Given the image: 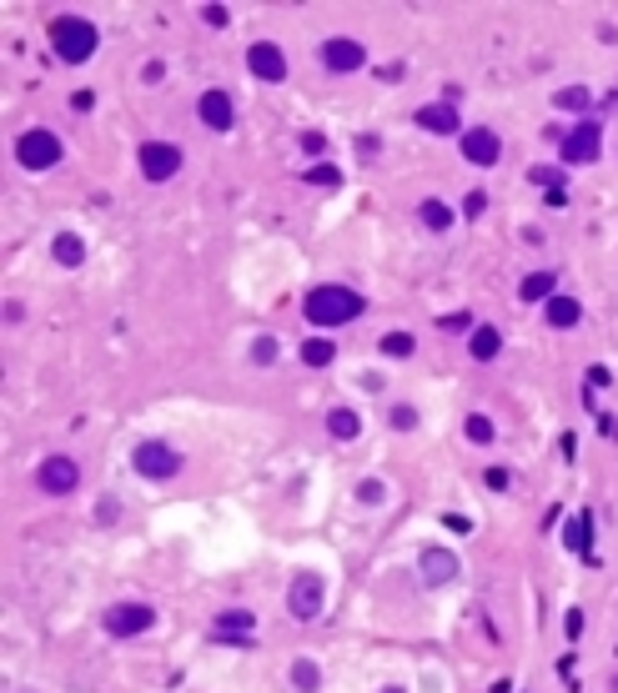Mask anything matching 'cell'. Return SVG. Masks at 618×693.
<instances>
[{"label": "cell", "instance_id": "33", "mask_svg": "<svg viewBox=\"0 0 618 693\" xmlns=\"http://www.w3.org/2000/svg\"><path fill=\"white\" fill-rule=\"evenodd\" d=\"M357 497H362L367 508H377V503H387V488L377 478H367V482H357Z\"/></svg>", "mask_w": 618, "mask_h": 693}, {"label": "cell", "instance_id": "46", "mask_svg": "<svg viewBox=\"0 0 618 693\" xmlns=\"http://www.w3.org/2000/svg\"><path fill=\"white\" fill-rule=\"evenodd\" d=\"M382 693H402V689H382Z\"/></svg>", "mask_w": 618, "mask_h": 693}, {"label": "cell", "instance_id": "6", "mask_svg": "<svg viewBox=\"0 0 618 693\" xmlns=\"http://www.w3.org/2000/svg\"><path fill=\"white\" fill-rule=\"evenodd\" d=\"M131 467H136L141 478H151V482H166L182 473V452L166 443H141L136 452H131Z\"/></svg>", "mask_w": 618, "mask_h": 693}, {"label": "cell", "instance_id": "21", "mask_svg": "<svg viewBox=\"0 0 618 693\" xmlns=\"http://www.w3.org/2000/svg\"><path fill=\"white\" fill-rule=\"evenodd\" d=\"M50 257H56L61 266H81L86 262V242H81L76 231H61V236L50 242Z\"/></svg>", "mask_w": 618, "mask_h": 693}, {"label": "cell", "instance_id": "37", "mask_svg": "<svg viewBox=\"0 0 618 693\" xmlns=\"http://www.w3.org/2000/svg\"><path fill=\"white\" fill-rule=\"evenodd\" d=\"M302 151H307V156H322V151H327V136H322V131H302Z\"/></svg>", "mask_w": 618, "mask_h": 693}, {"label": "cell", "instance_id": "39", "mask_svg": "<svg viewBox=\"0 0 618 693\" xmlns=\"http://www.w3.org/2000/svg\"><path fill=\"white\" fill-rule=\"evenodd\" d=\"M91 106H96V91H71V111H81V116H86Z\"/></svg>", "mask_w": 618, "mask_h": 693}, {"label": "cell", "instance_id": "29", "mask_svg": "<svg viewBox=\"0 0 618 693\" xmlns=\"http://www.w3.org/2000/svg\"><path fill=\"white\" fill-rule=\"evenodd\" d=\"M528 181L543 186V191H563V181H568V176H563L558 166H533V171H528Z\"/></svg>", "mask_w": 618, "mask_h": 693}, {"label": "cell", "instance_id": "45", "mask_svg": "<svg viewBox=\"0 0 618 693\" xmlns=\"http://www.w3.org/2000/svg\"><path fill=\"white\" fill-rule=\"evenodd\" d=\"M493 693H513V683H508V678H498V683H493Z\"/></svg>", "mask_w": 618, "mask_h": 693}, {"label": "cell", "instance_id": "22", "mask_svg": "<svg viewBox=\"0 0 618 693\" xmlns=\"http://www.w3.org/2000/svg\"><path fill=\"white\" fill-rule=\"evenodd\" d=\"M327 432H332L337 443H352L357 432H362V422H357L352 407H332V412H327Z\"/></svg>", "mask_w": 618, "mask_h": 693}, {"label": "cell", "instance_id": "11", "mask_svg": "<svg viewBox=\"0 0 618 693\" xmlns=\"http://www.w3.org/2000/svg\"><path fill=\"white\" fill-rule=\"evenodd\" d=\"M458 146H463V156L473 166H498L503 161V136L488 131V126H467L463 136H458Z\"/></svg>", "mask_w": 618, "mask_h": 693}, {"label": "cell", "instance_id": "24", "mask_svg": "<svg viewBox=\"0 0 618 693\" xmlns=\"http://www.w3.org/2000/svg\"><path fill=\"white\" fill-rule=\"evenodd\" d=\"M332 357H337L332 337H307L302 342V362H307V367H332Z\"/></svg>", "mask_w": 618, "mask_h": 693}, {"label": "cell", "instance_id": "38", "mask_svg": "<svg viewBox=\"0 0 618 693\" xmlns=\"http://www.w3.org/2000/svg\"><path fill=\"white\" fill-rule=\"evenodd\" d=\"M614 382V372L603 367V362H593V367H588V392H593V387H608Z\"/></svg>", "mask_w": 618, "mask_h": 693}, {"label": "cell", "instance_id": "17", "mask_svg": "<svg viewBox=\"0 0 618 693\" xmlns=\"http://www.w3.org/2000/svg\"><path fill=\"white\" fill-rule=\"evenodd\" d=\"M563 548H568V553H578V558H588V563H593V512H578V518H573L568 527H563Z\"/></svg>", "mask_w": 618, "mask_h": 693}, {"label": "cell", "instance_id": "43", "mask_svg": "<svg viewBox=\"0 0 618 693\" xmlns=\"http://www.w3.org/2000/svg\"><path fill=\"white\" fill-rule=\"evenodd\" d=\"M599 432H603V437H618V417L614 412H599Z\"/></svg>", "mask_w": 618, "mask_h": 693}, {"label": "cell", "instance_id": "13", "mask_svg": "<svg viewBox=\"0 0 618 693\" xmlns=\"http://www.w3.org/2000/svg\"><path fill=\"white\" fill-rule=\"evenodd\" d=\"M247 65L251 76L267 81V86H277V81H287V56H282L277 41H257V46L247 50Z\"/></svg>", "mask_w": 618, "mask_h": 693}, {"label": "cell", "instance_id": "42", "mask_svg": "<svg viewBox=\"0 0 618 693\" xmlns=\"http://www.w3.org/2000/svg\"><path fill=\"white\" fill-rule=\"evenodd\" d=\"M483 206H488V196H483V191H467V201H463V212H467V216H478Z\"/></svg>", "mask_w": 618, "mask_h": 693}, {"label": "cell", "instance_id": "20", "mask_svg": "<svg viewBox=\"0 0 618 693\" xmlns=\"http://www.w3.org/2000/svg\"><path fill=\"white\" fill-rule=\"evenodd\" d=\"M467 352L478 357V362H493L503 352V332L498 327H473V337H467Z\"/></svg>", "mask_w": 618, "mask_h": 693}, {"label": "cell", "instance_id": "41", "mask_svg": "<svg viewBox=\"0 0 618 693\" xmlns=\"http://www.w3.org/2000/svg\"><path fill=\"white\" fill-rule=\"evenodd\" d=\"M443 527H452V533H473V523H467L463 512H448V518H443Z\"/></svg>", "mask_w": 618, "mask_h": 693}, {"label": "cell", "instance_id": "1", "mask_svg": "<svg viewBox=\"0 0 618 693\" xmlns=\"http://www.w3.org/2000/svg\"><path fill=\"white\" fill-rule=\"evenodd\" d=\"M367 312V296H357L352 287H337V281H327V287H312L307 302H302V317H307L312 327H347L357 322Z\"/></svg>", "mask_w": 618, "mask_h": 693}, {"label": "cell", "instance_id": "44", "mask_svg": "<svg viewBox=\"0 0 618 693\" xmlns=\"http://www.w3.org/2000/svg\"><path fill=\"white\" fill-rule=\"evenodd\" d=\"M558 452H563V458H573V452H578V437H573V432H563V437H558Z\"/></svg>", "mask_w": 618, "mask_h": 693}, {"label": "cell", "instance_id": "31", "mask_svg": "<svg viewBox=\"0 0 618 693\" xmlns=\"http://www.w3.org/2000/svg\"><path fill=\"white\" fill-rule=\"evenodd\" d=\"M251 362H257V367H272V362H277V337H257V342H251Z\"/></svg>", "mask_w": 618, "mask_h": 693}, {"label": "cell", "instance_id": "34", "mask_svg": "<svg viewBox=\"0 0 618 693\" xmlns=\"http://www.w3.org/2000/svg\"><path fill=\"white\" fill-rule=\"evenodd\" d=\"M201 20H206L212 31H227V20H232V11H227V5H206V11H201Z\"/></svg>", "mask_w": 618, "mask_h": 693}, {"label": "cell", "instance_id": "35", "mask_svg": "<svg viewBox=\"0 0 618 693\" xmlns=\"http://www.w3.org/2000/svg\"><path fill=\"white\" fill-rule=\"evenodd\" d=\"M116 518H121V503H116V497H101V503H96V523H116Z\"/></svg>", "mask_w": 618, "mask_h": 693}, {"label": "cell", "instance_id": "36", "mask_svg": "<svg viewBox=\"0 0 618 693\" xmlns=\"http://www.w3.org/2000/svg\"><path fill=\"white\" fill-rule=\"evenodd\" d=\"M563 633H568V643L583 633V608H568V613H563Z\"/></svg>", "mask_w": 618, "mask_h": 693}, {"label": "cell", "instance_id": "28", "mask_svg": "<svg viewBox=\"0 0 618 693\" xmlns=\"http://www.w3.org/2000/svg\"><path fill=\"white\" fill-rule=\"evenodd\" d=\"M382 352L387 357H413V352H418V337H413V332H387Z\"/></svg>", "mask_w": 618, "mask_h": 693}, {"label": "cell", "instance_id": "25", "mask_svg": "<svg viewBox=\"0 0 618 693\" xmlns=\"http://www.w3.org/2000/svg\"><path fill=\"white\" fill-rule=\"evenodd\" d=\"M292 683H297L302 693H317V689H322V668H317L312 658H297V663H292Z\"/></svg>", "mask_w": 618, "mask_h": 693}, {"label": "cell", "instance_id": "4", "mask_svg": "<svg viewBox=\"0 0 618 693\" xmlns=\"http://www.w3.org/2000/svg\"><path fill=\"white\" fill-rule=\"evenodd\" d=\"M603 151V126L599 121H578L563 131V141H558V156H563V166H593Z\"/></svg>", "mask_w": 618, "mask_h": 693}, {"label": "cell", "instance_id": "3", "mask_svg": "<svg viewBox=\"0 0 618 693\" xmlns=\"http://www.w3.org/2000/svg\"><path fill=\"white\" fill-rule=\"evenodd\" d=\"M61 136L56 131H46V126H31V131H20L16 136V161L26 171H50V166H61Z\"/></svg>", "mask_w": 618, "mask_h": 693}, {"label": "cell", "instance_id": "5", "mask_svg": "<svg viewBox=\"0 0 618 693\" xmlns=\"http://www.w3.org/2000/svg\"><path fill=\"white\" fill-rule=\"evenodd\" d=\"M322 603H327V583L317 573H297L292 588H287V613L297 623H312V618H322Z\"/></svg>", "mask_w": 618, "mask_h": 693}, {"label": "cell", "instance_id": "16", "mask_svg": "<svg viewBox=\"0 0 618 693\" xmlns=\"http://www.w3.org/2000/svg\"><path fill=\"white\" fill-rule=\"evenodd\" d=\"M197 116L212 126V131H232V121H236L232 96H227V91H206V96L197 101Z\"/></svg>", "mask_w": 618, "mask_h": 693}, {"label": "cell", "instance_id": "7", "mask_svg": "<svg viewBox=\"0 0 618 693\" xmlns=\"http://www.w3.org/2000/svg\"><path fill=\"white\" fill-rule=\"evenodd\" d=\"M136 166L146 181H171L182 171V146H171V141H141Z\"/></svg>", "mask_w": 618, "mask_h": 693}, {"label": "cell", "instance_id": "18", "mask_svg": "<svg viewBox=\"0 0 618 693\" xmlns=\"http://www.w3.org/2000/svg\"><path fill=\"white\" fill-rule=\"evenodd\" d=\"M578 322H583V302H578V296H568V292L548 296V327L568 332V327H578Z\"/></svg>", "mask_w": 618, "mask_h": 693}, {"label": "cell", "instance_id": "40", "mask_svg": "<svg viewBox=\"0 0 618 693\" xmlns=\"http://www.w3.org/2000/svg\"><path fill=\"white\" fill-rule=\"evenodd\" d=\"M483 482H488L493 493H503V488H508V473H503V467H488V473H483Z\"/></svg>", "mask_w": 618, "mask_h": 693}, {"label": "cell", "instance_id": "8", "mask_svg": "<svg viewBox=\"0 0 618 693\" xmlns=\"http://www.w3.org/2000/svg\"><path fill=\"white\" fill-rule=\"evenodd\" d=\"M106 633L111 638H136V633L156 628V608L151 603H116V608H106Z\"/></svg>", "mask_w": 618, "mask_h": 693}, {"label": "cell", "instance_id": "10", "mask_svg": "<svg viewBox=\"0 0 618 693\" xmlns=\"http://www.w3.org/2000/svg\"><path fill=\"white\" fill-rule=\"evenodd\" d=\"M251 628H257V613L251 608H227V613L212 618V643H236V648H251Z\"/></svg>", "mask_w": 618, "mask_h": 693}, {"label": "cell", "instance_id": "9", "mask_svg": "<svg viewBox=\"0 0 618 693\" xmlns=\"http://www.w3.org/2000/svg\"><path fill=\"white\" fill-rule=\"evenodd\" d=\"M35 482H41V493L46 497H71L81 488V467H76V458H46L41 462V473H35Z\"/></svg>", "mask_w": 618, "mask_h": 693}, {"label": "cell", "instance_id": "2", "mask_svg": "<svg viewBox=\"0 0 618 693\" xmlns=\"http://www.w3.org/2000/svg\"><path fill=\"white\" fill-rule=\"evenodd\" d=\"M50 46H56V56H61L66 65H81L96 56L101 35H96V26L86 16H56L50 20Z\"/></svg>", "mask_w": 618, "mask_h": 693}, {"label": "cell", "instance_id": "14", "mask_svg": "<svg viewBox=\"0 0 618 693\" xmlns=\"http://www.w3.org/2000/svg\"><path fill=\"white\" fill-rule=\"evenodd\" d=\"M413 121H418L422 131H433V136H463V121H458V106H452V101L418 106V111H413Z\"/></svg>", "mask_w": 618, "mask_h": 693}, {"label": "cell", "instance_id": "23", "mask_svg": "<svg viewBox=\"0 0 618 693\" xmlns=\"http://www.w3.org/2000/svg\"><path fill=\"white\" fill-rule=\"evenodd\" d=\"M418 216H422V227H428V231H448L452 221H458V216H452V206H448V201H437V196L422 201Z\"/></svg>", "mask_w": 618, "mask_h": 693}, {"label": "cell", "instance_id": "15", "mask_svg": "<svg viewBox=\"0 0 618 693\" xmlns=\"http://www.w3.org/2000/svg\"><path fill=\"white\" fill-rule=\"evenodd\" d=\"M418 573H422V578H428L433 588H443V583H452V578H458L463 568H458V558H452L448 548H422Z\"/></svg>", "mask_w": 618, "mask_h": 693}, {"label": "cell", "instance_id": "32", "mask_svg": "<svg viewBox=\"0 0 618 693\" xmlns=\"http://www.w3.org/2000/svg\"><path fill=\"white\" fill-rule=\"evenodd\" d=\"M387 422H392V427H398V432H413V427H418V412H413L407 402H398V407L387 412Z\"/></svg>", "mask_w": 618, "mask_h": 693}, {"label": "cell", "instance_id": "19", "mask_svg": "<svg viewBox=\"0 0 618 693\" xmlns=\"http://www.w3.org/2000/svg\"><path fill=\"white\" fill-rule=\"evenodd\" d=\"M548 296H558V272H528L518 281V302H543L548 307Z\"/></svg>", "mask_w": 618, "mask_h": 693}, {"label": "cell", "instance_id": "30", "mask_svg": "<svg viewBox=\"0 0 618 693\" xmlns=\"http://www.w3.org/2000/svg\"><path fill=\"white\" fill-rule=\"evenodd\" d=\"M302 181H312V186H342V171L332 166V161H317V166L302 176Z\"/></svg>", "mask_w": 618, "mask_h": 693}, {"label": "cell", "instance_id": "27", "mask_svg": "<svg viewBox=\"0 0 618 693\" xmlns=\"http://www.w3.org/2000/svg\"><path fill=\"white\" fill-rule=\"evenodd\" d=\"M463 432H467V443H478V447L493 443V422H488V412H467Z\"/></svg>", "mask_w": 618, "mask_h": 693}, {"label": "cell", "instance_id": "26", "mask_svg": "<svg viewBox=\"0 0 618 693\" xmlns=\"http://www.w3.org/2000/svg\"><path fill=\"white\" fill-rule=\"evenodd\" d=\"M553 106L558 111H588L593 106V91H588V86H563V91L553 96Z\"/></svg>", "mask_w": 618, "mask_h": 693}, {"label": "cell", "instance_id": "12", "mask_svg": "<svg viewBox=\"0 0 618 693\" xmlns=\"http://www.w3.org/2000/svg\"><path fill=\"white\" fill-rule=\"evenodd\" d=\"M317 56H322L327 71H342V76L367 65V46H357V41H347V35H332V41H322V50H317Z\"/></svg>", "mask_w": 618, "mask_h": 693}]
</instances>
